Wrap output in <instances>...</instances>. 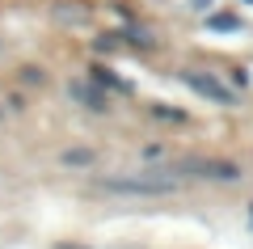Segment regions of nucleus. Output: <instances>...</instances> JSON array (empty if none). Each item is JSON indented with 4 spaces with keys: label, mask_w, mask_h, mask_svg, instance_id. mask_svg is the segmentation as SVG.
<instances>
[{
    "label": "nucleus",
    "mask_w": 253,
    "mask_h": 249,
    "mask_svg": "<svg viewBox=\"0 0 253 249\" xmlns=\"http://www.w3.org/2000/svg\"><path fill=\"white\" fill-rule=\"evenodd\" d=\"M245 4H253V0H245Z\"/></svg>",
    "instance_id": "obj_11"
},
{
    "label": "nucleus",
    "mask_w": 253,
    "mask_h": 249,
    "mask_svg": "<svg viewBox=\"0 0 253 249\" xmlns=\"http://www.w3.org/2000/svg\"><path fill=\"white\" fill-rule=\"evenodd\" d=\"M152 114H156V118H173V123H181V118H186L181 110H169V106H152Z\"/></svg>",
    "instance_id": "obj_8"
},
{
    "label": "nucleus",
    "mask_w": 253,
    "mask_h": 249,
    "mask_svg": "<svg viewBox=\"0 0 253 249\" xmlns=\"http://www.w3.org/2000/svg\"><path fill=\"white\" fill-rule=\"evenodd\" d=\"M68 93H72V98L81 101V106H89V110H106V106H110V101L101 98V93L93 89V85H84V80H76V85H72V89H68Z\"/></svg>",
    "instance_id": "obj_5"
},
{
    "label": "nucleus",
    "mask_w": 253,
    "mask_h": 249,
    "mask_svg": "<svg viewBox=\"0 0 253 249\" xmlns=\"http://www.w3.org/2000/svg\"><path fill=\"white\" fill-rule=\"evenodd\" d=\"M181 80H186V85H190L194 93H199V98H211L215 106H228V101H232V93H228V89L219 85L215 76H199V72H181Z\"/></svg>",
    "instance_id": "obj_3"
},
{
    "label": "nucleus",
    "mask_w": 253,
    "mask_h": 249,
    "mask_svg": "<svg viewBox=\"0 0 253 249\" xmlns=\"http://www.w3.org/2000/svg\"><path fill=\"white\" fill-rule=\"evenodd\" d=\"M249 220H253V203H249Z\"/></svg>",
    "instance_id": "obj_10"
},
{
    "label": "nucleus",
    "mask_w": 253,
    "mask_h": 249,
    "mask_svg": "<svg viewBox=\"0 0 253 249\" xmlns=\"http://www.w3.org/2000/svg\"><path fill=\"white\" fill-rule=\"evenodd\" d=\"M207 26H211V30H236L241 21H236L232 13H211V17H207Z\"/></svg>",
    "instance_id": "obj_7"
},
{
    "label": "nucleus",
    "mask_w": 253,
    "mask_h": 249,
    "mask_svg": "<svg viewBox=\"0 0 253 249\" xmlns=\"http://www.w3.org/2000/svg\"><path fill=\"white\" fill-rule=\"evenodd\" d=\"M181 169H194L199 178H215V182H236L241 178V165H232V160H181L177 173Z\"/></svg>",
    "instance_id": "obj_2"
},
{
    "label": "nucleus",
    "mask_w": 253,
    "mask_h": 249,
    "mask_svg": "<svg viewBox=\"0 0 253 249\" xmlns=\"http://www.w3.org/2000/svg\"><path fill=\"white\" fill-rule=\"evenodd\" d=\"M106 195H173L177 190V182L173 178H156V173H148V178H101L97 182Z\"/></svg>",
    "instance_id": "obj_1"
},
{
    "label": "nucleus",
    "mask_w": 253,
    "mask_h": 249,
    "mask_svg": "<svg viewBox=\"0 0 253 249\" xmlns=\"http://www.w3.org/2000/svg\"><path fill=\"white\" fill-rule=\"evenodd\" d=\"M0 118H4V114H0Z\"/></svg>",
    "instance_id": "obj_12"
},
{
    "label": "nucleus",
    "mask_w": 253,
    "mask_h": 249,
    "mask_svg": "<svg viewBox=\"0 0 253 249\" xmlns=\"http://www.w3.org/2000/svg\"><path fill=\"white\" fill-rule=\"evenodd\" d=\"M55 249H84V245H55Z\"/></svg>",
    "instance_id": "obj_9"
},
{
    "label": "nucleus",
    "mask_w": 253,
    "mask_h": 249,
    "mask_svg": "<svg viewBox=\"0 0 253 249\" xmlns=\"http://www.w3.org/2000/svg\"><path fill=\"white\" fill-rule=\"evenodd\" d=\"M89 80H93V85H101V89H114V93H131V85H126V80H118L114 72L101 68V63H93V68H89Z\"/></svg>",
    "instance_id": "obj_4"
},
{
    "label": "nucleus",
    "mask_w": 253,
    "mask_h": 249,
    "mask_svg": "<svg viewBox=\"0 0 253 249\" xmlns=\"http://www.w3.org/2000/svg\"><path fill=\"white\" fill-rule=\"evenodd\" d=\"M63 165L84 169V165H93V152H89V148H68V152H63Z\"/></svg>",
    "instance_id": "obj_6"
}]
</instances>
